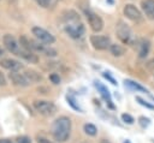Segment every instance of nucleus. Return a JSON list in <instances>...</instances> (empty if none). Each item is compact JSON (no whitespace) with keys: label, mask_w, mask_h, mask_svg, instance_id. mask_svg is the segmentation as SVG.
Instances as JSON below:
<instances>
[{"label":"nucleus","mask_w":154,"mask_h":143,"mask_svg":"<svg viewBox=\"0 0 154 143\" xmlns=\"http://www.w3.org/2000/svg\"><path fill=\"white\" fill-rule=\"evenodd\" d=\"M71 131V120L67 117L58 118L52 126V135L57 142H65L70 137Z\"/></svg>","instance_id":"1"},{"label":"nucleus","mask_w":154,"mask_h":143,"mask_svg":"<svg viewBox=\"0 0 154 143\" xmlns=\"http://www.w3.org/2000/svg\"><path fill=\"white\" fill-rule=\"evenodd\" d=\"M70 12L71 16H69V12L67 16H65V31L72 38H81L84 34V26L79 22L78 16L73 11Z\"/></svg>","instance_id":"2"},{"label":"nucleus","mask_w":154,"mask_h":143,"mask_svg":"<svg viewBox=\"0 0 154 143\" xmlns=\"http://www.w3.org/2000/svg\"><path fill=\"white\" fill-rule=\"evenodd\" d=\"M34 107L35 109L42 114V115H53L57 111V107L53 102L51 101H46V100H37L34 102Z\"/></svg>","instance_id":"3"},{"label":"nucleus","mask_w":154,"mask_h":143,"mask_svg":"<svg viewBox=\"0 0 154 143\" xmlns=\"http://www.w3.org/2000/svg\"><path fill=\"white\" fill-rule=\"evenodd\" d=\"M31 31H32V35H35V37H36L40 42H42V43L52 44V43H54V42H55L54 36H53L49 31H47L46 29H43V28L34 26V28L31 29Z\"/></svg>","instance_id":"4"},{"label":"nucleus","mask_w":154,"mask_h":143,"mask_svg":"<svg viewBox=\"0 0 154 143\" xmlns=\"http://www.w3.org/2000/svg\"><path fill=\"white\" fill-rule=\"evenodd\" d=\"M84 14H85V17H87V19H88V23H89V25H90V28H91L93 31L99 32V31L102 30V28H103V22H102V19H101V17H99L96 13H94V12H91V11H89V10H85V11H84Z\"/></svg>","instance_id":"5"},{"label":"nucleus","mask_w":154,"mask_h":143,"mask_svg":"<svg viewBox=\"0 0 154 143\" xmlns=\"http://www.w3.org/2000/svg\"><path fill=\"white\" fill-rule=\"evenodd\" d=\"M90 43L97 50H105V49L109 48L111 44H112L109 37L102 36V35H93V36H90Z\"/></svg>","instance_id":"6"},{"label":"nucleus","mask_w":154,"mask_h":143,"mask_svg":"<svg viewBox=\"0 0 154 143\" xmlns=\"http://www.w3.org/2000/svg\"><path fill=\"white\" fill-rule=\"evenodd\" d=\"M2 42H4L5 48H6L8 52H11V53H13V54H16V55L19 54V52H20V49H22V46H20V43H19L12 35H8V34L5 35L4 38H2Z\"/></svg>","instance_id":"7"},{"label":"nucleus","mask_w":154,"mask_h":143,"mask_svg":"<svg viewBox=\"0 0 154 143\" xmlns=\"http://www.w3.org/2000/svg\"><path fill=\"white\" fill-rule=\"evenodd\" d=\"M117 34H118V37H119L124 43H128V44L134 43V34H132L131 29L128 28L126 25H124L123 23H120V25H118Z\"/></svg>","instance_id":"8"},{"label":"nucleus","mask_w":154,"mask_h":143,"mask_svg":"<svg viewBox=\"0 0 154 143\" xmlns=\"http://www.w3.org/2000/svg\"><path fill=\"white\" fill-rule=\"evenodd\" d=\"M123 11H124V14L126 16V18H129L130 20L136 22V23L142 20V14L138 11V8H136V6H134L131 4H128V5H125Z\"/></svg>","instance_id":"9"},{"label":"nucleus","mask_w":154,"mask_h":143,"mask_svg":"<svg viewBox=\"0 0 154 143\" xmlns=\"http://www.w3.org/2000/svg\"><path fill=\"white\" fill-rule=\"evenodd\" d=\"M10 79L13 82V84H16L18 87H28L30 84V81L28 79L25 73H19L17 71H11Z\"/></svg>","instance_id":"10"},{"label":"nucleus","mask_w":154,"mask_h":143,"mask_svg":"<svg viewBox=\"0 0 154 143\" xmlns=\"http://www.w3.org/2000/svg\"><path fill=\"white\" fill-rule=\"evenodd\" d=\"M0 66L8 70V71H18L23 67V65L18 61V60H14V59H1L0 60Z\"/></svg>","instance_id":"11"},{"label":"nucleus","mask_w":154,"mask_h":143,"mask_svg":"<svg viewBox=\"0 0 154 143\" xmlns=\"http://www.w3.org/2000/svg\"><path fill=\"white\" fill-rule=\"evenodd\" d=\"M141 7L149 19H154V0H142Z\"/></svg>","instance_id":"12"},{"label":"nucleus","mask_w":154,"mask_h":143,"mask_svg":"<svg viewBox=\"0 0 154 143\" xmlns=\"http://www.w3.org/2000/svg\"><path fill=\"white\" fill-rule=\"evenodd\" d=\"M18 56L23 58L24 60L29 61L30 64H37V62H38V56H37V55H36V54H35L32 50L24 49L23 47H22V49H20V52H19Z\"/></svg>","instance_id":"13"},{"label":"nucleus","mask_w":154,"mask_h":143,"mask_svg":"<svg viewBox=\"0 0 154 143\" xmlns=\"http://www.w3.org/2000/svg\"><path fill=\"white\" fill-rule=\"evenodd\" d=\"M94 85H95V88L100 91V94H101V96L107 101V103H109V106L113 108V106H112V100H111V94H109V91H108V89L103 85V84H101L100 82H95L94 83Z\"/></svg>","instance_id":"14"},{"label":"nucleus","mask_w":154,"mask_h":143,"mask_svg":"<svg viewBox=\"0 0 154 143\" xmlns=\"http://www.w3.org/2000/svg\"><path fill=\"white\" fill-rule=\"evenodd\" d=\"M149 48H150V44L148 41L143 40L140 44V49H138V56L140 58H146L149 53Z\"/></svg>","instance_id":"15"},{"label":"nucleus","mask_w":154,"mask_h":143,"mask_svg":"<svg viewBox=\"0 0 154 143\" xmlns=\"http://www.w3.org/2000/svg\"><path fill=\"white\" fill-rule=\"evenodd\" d=\"M24 73H25V76L28 77V79L30 81V83H37V82L42 81V76H41L40 73H37L36 71L30 70V71H25Z\"/></svg>","instance_id":"16"},{"label":"nucleus","mask_w":154,"mask_h":143,"mask_svg":"<svg viewBox=\"0 0 154 143\" xmlns=\"http://www.w3.org/2000/svg\"><path fill=\"white\" fill-rule=\"evenodd\" d=\"M109 50H111V54L114 55V56H122L125 53V48L123 46H120V44H117V43L111 44Z\"/></svg>","instance_id":"17"},{"label":"nucleus","mask_w":154,"mask_h":143,"mask_svg":"<svg viewBox=\"0 0 154 143\" xmlns=\"http://www.w3.org/2000/svg\"><path fill=\"white\" fill-rule=\"evenodd\" d=\"M124 83H125V87H129L130 89H134V90H140V91H146V93H147V90H146L143 87H141L140 84H137V83H136V82H134V81L126 79Z\"/></svg>","instance_id":"18"},{"label":"nucleus","mask_w":154,"mask_h":143,"mask_svg":"<svg viewBox=\"0 0 154 143\" xmlns=\"http://www.w3.org/2000/svg\"><path fill=\"white\" fill-rule=\"evenodd\" d=\"M83 129H84V132H85L87 135H89V136H95V135L97 133V129H96V126L93 125V124H85Z\"/></svg>","instance_id":"19"},{"label":"nucleus","mask_w":154,"mask_h":143,"mask_svg":"<svg viewBox=\"0 0 154 143\" xmlns=\"http://www.w3.org/2000/svg\"><path fill=\"white\" fill-rule=\"evenodd\" d=\"M136 101H138L140 105H142V106H144V107H147V108H149V109H154V105L148 103L147 101H144V100H143L142 97H140V96H136Z\"/></svg>","instance_id":"20"},{"label":"nucleus","mask_w":154,"mask_h":143,"mask_svg":"<svg viewBox=\"0 0 154 143\" xmlns=\"http://www.w3.org/2000/svg\"><path fill=\"white\" fill-rule=\"evenodd\" d=\"M122 120L125 123V124H129V125H131V124H134V118L130 115V114H126V113H124V114H122Z\"/></svg>","instance_id":"21"},{"label":"nucleus","mask_w":154,"mask_h":143,"mask_svg":"<svg viewBox=\"0 0 154 143\" xmlns=\"http://www.w3.org/2000/svg\"><path fill=\"white\" fill-rule=\"evenodd\" d=\"M13 143H31V139L26 136H20L13 139Z\"/></svg>","instance_id":"22"},{"label":"nucleus","mask_w":154,"mask_h":143,"mask_svg":"<svg viewBox=\"0 0 154 143\" xmlns=\"http://www.w3.org/2000/svg\"><path fill=\"white\" fill-rule=\"evenodd\" d=\"M57 0H36V2L42 7H49L52 4H54Z\"/></svg>","instance_id":"23"},{"label":"nucleus","mask_w":154,"mask_h":143,"mask_svg":"<svg viewBox=\"0 0 154 143\" xmlns=\"http://www.w3.org/2000/svg\"><path fill=\"white\" fill-rule=\"evenodd\" d=\"M138 123H140V125H141L142 127H147V126L150 124L149 119L146 118V117H140V118H138Z\"/></svg>","instance_id":"24"},{"label":"nucleus","mask_w":154,"mask_h":143,"mask_svg":"<svg viewBox=\"0 0 154 143\" xmlns=\"http://www.w3.org/2000/svg\"><path fill=\"white\" fill-rule=\"evenodd\" d=\"M66 99H67V102H69V103H70L75 109H77V111H82V109H81V107H79L78 105H76V103H75L76 101H75V99H73V97H71V96H69V95H67V97H66Z\"/></svg>","instance_id":"25"},{"label":"nucleus","mask_w":154,"mask_h":143,"mask_svg":"<svg viewBox=\"0 0 154 143\" xmlns=\"http://www.w3.org/2000/svg\"><path fill=\"white\" fill-rule=\"evenodd\" d=\"M49 79H51V82H52L53 84H59V83H60V77H59V75H57V73H52V75L49 76Z\"/></svg>","instance_id":"26"},{"label":"nucleus","mask_w":154,"mask_h":143,"mask_svg":"<svg viewBox=\"0 0 154 143\" xmlns=\"http://www.w3.org/2000/svg\"><path fill=\"white\" fill-rule=\"evenodd\" d=\"M102 76H103V77H105L107 81H109V82H111L113 85H116V84H117V81H116V79H114V78H113V77L109 75V72H105V73H102Z\"/></svg>","instance_id":"27"},{"label":"nucleus","mask_w":154,"mask_h":143,"mask_svg":"<svg viewBox=\"0 0 154 143\" xmlns=\"http://www.w3.org/2000/svg\"><path fill=\"white\" fill-rule=\"evenodd\" d=\"M0 85H6V78L0 71Z\"/></svg>","instance_id":"28"},{"label":"nucleus","mask_w":154,"mask_h":143,"mask_svg":"<svg viewBox=\"0 0 154 143\" xmlns=\"http://www.w3.org/2000/svg\"><path fill=\"white\" fill-rule=\"evenodd\" d=\"M0 143H13V139H10V138H0Z\"/></svg>","instance_id":"29"},{"label":"nucleus","mask_w":154,"mask_h":143,"mask_svg":"<svg viewBox=\"0 0 154 143\" xmlns=\"http://www.w3.org/2000/svg\"><path fill=\"white\" fill-rule=\"evenodd\" d=\"M37 139H38V143H51V142H49V141H47L46 138H41V137H38Z\"/></svg>","instance_id":"30"},{"label":"nucleus","mask_w":154,"mask_h":143,"mask_svg":"<svg viewBox=\"0 0 154 143\" xmlns=\"http://www.w3.org/2000/svg\"><path fill=\"white\" fill-rule=\"evenodd\" d=\"M4 53H5V50H4V48L0 46V56H2V55H4Z\"/></svg>","instance_id":"31"},{"label":"nucleus","mask_w":154,"mask_h":143,"mask_svg":"<svg viewBox=\"0 0 154 143\" xmlns=\"http://www.w3.org/2000/svg\"><path fill=\"white\" fill-rule=\"evenodd\" d=\"M100 143H111V142H109L108 139H101V141H100Z\"/></svg>","instance_id":"32"},{"label":"nucleus","mask_w":154,"mask_h":143,"mask_svg":"<svg viewBox=\"0 0 154 143\" xmlns=\"http://www.w3.org/2000/svg\"><path fill=\"white\" fill-rule=\"evenodd\" d=\"M124 143H131V142H130L129 139H126V141H124Z\"/></svg>","instance_id":"33"},{"label":"nucleus","mask_w":154,"mask_h":143,"mask_svg":"<svg viewBox=\"0 0 154 143\" xmlns=\"http://www.w3.org/2000/svg\"><path fill=\"white\" fill-rule=\"evenodd\" d=\"M108 2H109V4H112V2H113V0H108Z\"/></svg>","instance_id":"34"},{"label":"nucleus","mask_w":154,"mask_h":143,"mask_svg":"<svg viewBox=\"0 0 154 143\" xmlns=\"http://www.w3.org/2000/svg\"><path fill=\"white\" fill-rule=\"evenodd\" d=\"M150 64H154V59H153V60H152V61H150Z\"/></svg>","instance_id":"35"},{"label":"nucleus","mask_w":154,"mask_h":143,"mask_svg":"<svg viewBox=\"0 0 154 143\" xmlns=\"http://www.w3.org/2000/svg\"><path fill=\"white\" fill-rule=\"evenodd\" d=\"M153 100H154V97H153Z\"/></svg>","instance_id":"36"}]
</instances>
